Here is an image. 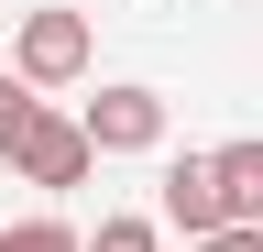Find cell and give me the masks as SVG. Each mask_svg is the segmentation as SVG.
Returning a JSON list of instances; mask_svg holds the SVG:
<instances>
[{"label":"cell","mask_w":263,"mask_h":252,"mask_svg":"<svg viewBox=\"0 0 263 252\" xmlns=\"http://www.w3.org/2000/svg\"><path fill=\"white\" fill-rule=\"evenodd\" d=\"M11 66H22L33 88H77V77H88V11H66V0L22 11V33H11Z\"/></svg>","instance_id":"6da1fadb"},{"label":"cell","mask_w":263,"mask_h":252,"mask_svg":"<svg viewBox=\"0 0 263 252\" xmlns=\"http://www.w3.org/2000/svg\"><path fill=\"white\" fill-rule=\"evenodd\" d=\"M77 121H88L99 153H154V143H164V88H132V77H121V88H99Z\"/></svg>","instance_id":"7a4b0ae2"},{"label":"cell","mask_w":263,"mask_h":252,"mask_svg":"<svg viewBox=\"0 0 263 252\" xmlns=\"http://www.w3.org/2000/svg\"><path fill=\"white\" fill-rule=\"evenodd\" d=\"M88 165H99V143H88V121H33L22 132V153H11V176L22 186H88Z\"/></svg>","instance_id":"3957f363"},{"label":"cell","mask_w":263,"mask_h":252,"mask_svg":"<svg viewBox=\"0 0 263 252\" xmlns=\"http://www.w3.org/2000/svg\"><path fill=\"white\" fill-rule=\"evenodd\" d=\"M164 219H176L186 241H219V230H230V198H219V153H176V165H164Z\"/></svg>","instance_id":"277c9868"},{"label":"cell","mask_w":263,"mask_h":252,"mask_svg":"<svg viewBox=\"0 0 263 252\" xmlns=\"http://www.w3.org/2000/svg\"><path fill=\"white\" fill-rule=\"evenodd\" d=\"M219 198H230V230H263V132L219 143Z\"/></svg>","instance_id":"5b68a950"},{"label":"cell","mask_w":263,"mask_h":252,"mask_svg":"<svg viewBox=\"0 0 263 252\" xmlns=\"http://www.w3.org/2000/svg\"><path fill=\"white\" fill-rule=\"evenodd\" d=\"M44 121V88H33L22 66H0V153H22V132Z\"/></svg>","instance_id":"8992f818"},{"label":"cell","mask_w":263,"mask_h":252,"mask_svg":"<svg viewBox=\"0 0 263 252\" xmlns=\"http://www.w3.org/2000/svg\"><path fill=\"white\" fill-rule=\"evenodd\" d=\"M0 252H88V230H66V219H11Z\"/></svg>","instance_id":"52a82bcc"},{"label":"cell","mask_w":263,"mask_h":252,"mask_svg":"<svg viewBox=\"0 0 263 252\" xmlns=\"http://www.w3.org/2000/svg\"><path fill=\"white\" fill-rule=\"evenodd\" d=\"M88 252H154V219H99Z\"/></svg>","instance_id":"ba28073f"},{"label":"cell","mask_w":263,"mask_h":252,"mask_svg":"<svg viewBox=\"0 0 263 252\" xmlns=\"http://www.w3.org/2000/svg\"><path fill=\"white\" fill-rule=\"evenodd\" d=\"M197 252H263V230H219V241H197Z\"/></svg>","instance_id":"9c48e42d"}]
</instances>
